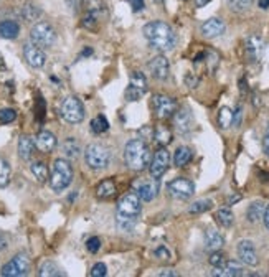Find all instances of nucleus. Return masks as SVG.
Instances as JSON below:
<instances>
[{
    "mask_svg": "<svg viewBox=\"0 0 269 277\" xmlns=\"http://www.w3.org/2000/svg\"><path fill=\"white\" fill-rule=\"evenodd\" d=\"M7 244H9V239H7V236L0 233V251L7 248Z\"/></svg>",
    "mask_w": 269,
    "mask_h": 277,
    "instance_id": "obj_52",
    "label": "nucleus"
},
{
    "mask_svg": "<svg viewBox=\"0 0 269 277\" xmlns=\"http://www.w3.org/2000/svg\"><path fill=\"white\" fill-rule=\"evenodd\" d=\"M5 68V63H4V58H2V54H0V69Z\"/></svg>",
    "mask_w": 269,
    "mask_h": 277,
    "instance_id": "obj_58",
    "label": "nucleus"
},
{
    "mask_svg": "<svg viewBox=\"0 0 269 277\" xmlns=\"http://www.w3.org/2000/svg\"><path fill=\"white\" fill-rule=\"evenodd\" d=\"M140 213H142V200L139 198V195L136 192H129L122 195L121 200L117 201V215H116L117 228L124 233L132 231Z\"/></svg>",
    "mask_w": 269,
    "mask_h": 277,
    "instance_id": "obj_2",
    "label": "nucleus"
},
{
    "mask_svg": "<svg viewBox=\"0 0 269 277\" xmlns=\"http://www.w3.org/2000/svg\"><path fill=\"white\" fill-rule=\"evenodd\" d=\"M128 2H129V5L132 7V10H134V12L144 10V7H146L144 0H128Z\"/></svg>",
    "mask_w": 269,
    "mask_h": 277,
    "instance_id": "obj_48",
    "label": "nucleus"
},
{
    "mask_svg": "<svg viewBox=\"0 0 269 277\" xmlns=\"http://www.w3.org/2000/svg\"><path fill=\"white\" fill-rule=\"evenodd\" d=\"M38 275L40 277H58V275H63V272L60 271V267L55 264L53 261H45V263L40 266Z\"/></svg>",
    "mask_w": 269,
    "mask_h": 277,
    "instance_id": "obj_33",
    "label": "nucleus"
},
{
    "mask_svg": "<svg viewBox=\"0 0 269 277\" xmlns=\"http://www.w3.org/2000/svg\"><path fill=\"white\" fill-rule=\"evenodd\" d=\"M264 210H266V205L263 201L251 203L249 207H248V210H246V218H248L249 223H258V221L263 219Z\"/></svg>",
    "mask_w": 269,
    "mask_h": 277,
    "instance_id": "obj_29",
    "label": "nucleus"
},
{
    "mask_svg": "<svg viewBox=\"0 0 269 277\" xmlns=\"http://www.w3.org/2000/svg\"><path fill=\"white\" fill-rule=\"evenodd\" d=\"M192 158H193L192 149L187 145H182L175 150V154H173V165H175V167H185V165L190 163Z\"/></svg>",
    "mask_w": 269,
    "mask_h": 277,
    "instance_id": "obj_28",
    "label": "nucleus"
},
{
    "mask_svg": "<svg viewBox=\"0 0 269 277\" xmlns=\"http://www.w3.org/2000/svg\"><path fill=\"white\" fill-rule=\"evenodd\" d=\"M241 200V195H235V196H229V200H228V205L231 207L233 203H236V201H240Z\"/></svg>",
    "mask_w": 269,
    "mask_h": 277,
    "instance_id": "obj_55",
    "label": "nucleus"
},
{
    "mask_svg": "<svg viewBox=\"0 0 269 277\" xmlns=\"http://www.w3.org/2000/svg\"><path fill=\"white\" fill-rule=\"evenodd\" d=\"M86 249H88L89 252H93V254H96V252L101 249V239L98 236H93L89 237L88 241H86Z\"/></svg>",
    "mask_w": 269,
    "mask_h": 277,
    "instance_id": "obj_42",
    "label": "nucleus"
},
{
    "mask_svg": "<svg viewBox=\"0 0 269 277\" xmlns=\"http://www.w3.org/2000/svg\"><path fill=\"white\" fill-rule=\"evenodd\" d=\"M134 188H136L134 192L139 195L142 201H152L157 193H159V180L152 178L149 181H136Z\"/></svg>",
    "mask_w": 269,
    "mask_h": 277,
    "instance_id": "obj_17",
    "label": "nucleus"
},
{
    "mask_svg": "<svg viewBox=\"0 0 269 277\" xmlns=\"http://www.w3.org/2000/svg\"><path fill=\"white\" fill-rule=\"evenodd\" d=\"M241 121H243V107L238 106L235 113H233V125H235V127H240Z\"/></svg>",
    "mask_w": 269,
    "mask_h": 277,
    "instance_id": "obj_46",
    "label": "nucleus"
},
{
    "mask_svg": "<svg viewBox=\"0 0 269 277\" xmlns=\"http://www.w3.org/2000/svg\"><path fill=\"white\" fill-rule=\"evenodd\" d=\"M236 251H238V257H240V261H241L243 264L251 266V267L258 266L259 257H258V252H256L255 243H253V241H249V239L240 241Z\"/></svg>",
    "mask_w": 269,
    "mask_h": 277,
    "instance_id": "obj_16",
    "label": "nucleus"
},
{
    "mask_svg": "<svg viewBox=\"0 0 269 277\" xmlns=\"http://www.w3.org/2000/svg\"><path fill=\"white\" fill-rule=\"evenodd\" d=\"M23 58H25L28 65L35 69L43 68L46 63V54H45L43 48H40V46H37L33 43L23 45Z\"/></svg>",
    "mask_w": 269,
    "mask_h": 277,
    "instance_id": "obj_14",
    "label": "nucleus"
},
{
    "mask_svg": "<svg viewBox=\"0 0 269 277\" xmlns=\"http://www.w3.org/2000/svg\"><path fill=\"white\" fill-rule=\"evenodd\" d=\"M225 256H223V252H220V251H211V256L208 259V263L213 266V267H218L225 263Z\"/></svg>",
    "mask_w": 269,
    "mask_h": 277,
    "instance_id": "obj_43",
    "label": "nucleus"
},
{
    "mask_svg": "<svg viewBox=\"0 0 269 277\" xmlns=\"http://www.w3.org/2000/svg\"><path fill=\"white\" fill-rule=\"evenodd\" d=\"M84 162L91 170H102L111 162V152L102 144H91L84 150Z\"/></svg>",
    "mask_w": 269,
    "mask_h": 277,
    "instance_id": "obj_5",
    "label": "nucleus"
},
{
    "mask_svg": "<svg viewBox=\"0 0 269 277\" xmlns=\"http://www.w3.org/2000/svg\"><path fill=\"white\" fill-rule=\"evenodd\" d=\"M60 114L68 124H80L84 119V106L76 96H68L61 102Z\"/></svg>",
    "mask_w": 269,
    "mask_h": 277,
    "instance_id": "obj_7",
    "label": "nucleus"
},
{
    "mask_svg": "<svg viewBox=\"0 0 269 277\" xmlns=\"http://www.w3.org/2000/svg\"><path fill=\"white\" fill-rule=\"evenodd\" d=\"M173 117V125H175L177 132L180 134H188L190 131L193 129L195 121H193V116H192V110L188 107H177L175 114L172 116Z\"/></svg>",
    "mask_w": 269,
    "mask_h": 277,
    "instance_id": "obj_15",
    "label": "nucleus"
},
{
    "mask_svg": "<svg viewBox=\"0 0 269 277\" xmlns=\"http://www.w3.org/2000/svg\"><path fill=\"white\" fill-rule=\"evenodd\" d=\"M30 40L31 43L40 46V48H51L57 43V30L48 22H38L30 30Z\"/></svg>",
    "mask_w": 269,
    "mask_h": 277,
    "instance_id": "obj_6",
    "label": "nucleus"
},
{
    "mask_svg": "<svg viewBox=\"0 0 269 277\" xmlns=\"http://www.w3.org/2000/svg\"><path fill=\"white\" fill-rule=\"evenodd\" d=\"M61 150H63V154H65V157L69 158V160H75V158H78V157L81 155L80 142H78L75 137H68L65 142H63Z\"/></svg>",
    "mask_w": 269,
    "mask_h": 277,
    "instance_id": "obj_26",
    "label": "nucleus"
},
{
    "mask_svg": "<svg viewBox=\"0 0 269 277\" xmlns=\"http://www.w3.org/2000/svg\"><path fill=\"white\" fill-rule=\"evenodd\" d=\"M225 30H226L225 22L221 20V19H217V17L208 19L207 22H203L202 27H200V31H202V35H203L205 38H217V36H221V35L225 33Z\"/></svg>",
    "mask_w": 269,
    "mask_h": 277,
    "instance_id": "obj_19",
    "label": "nucleus"
},
{
    "mask_svg": "<svg viewBox=\"0 0 269 277\" xmlns=\"http://www.w3.org/2000/svg\"><path fill=\"white\" fill-rule=\"evenodd\" d=\"M210 2H211V0H195V5H196V7H205L207 4H210Z\"/></svg>",
    "mask_w": 269,
    "mask_h": 277,
    "instance_id": "obj_56",
    "label": "nucleus"
},
{
    "mask_svg": "<svg viewBox=\"0 0 269 277\" xmlns=\"http://www.w3.org/2000/svg\"><path fill=\"white\" fill-rule=\"evenodd\" d=\"M215 218L218 221V225L223 226V228H231L233 223H235V215H233V211L229 208H220L217 211Z\"/></svg>",
    "mask_w": 269,
    "mask_h": 277,
    "instance_id": "obj_31",
    "label": "nucleus"
},
{
    "mask_svg": "<svg viewBox=\"0 0 269 277\" xmlns=\"http://www.w3.org/2000/svg\"><path fill=\"white\" fill-rule=\"evenodd\" d=\"M170 165V154L169 150L165 147H160L157 152L154 154V157L150 158V163H149V173L152 178L159 180L165 172H167Z\"/></svg>",
    "mask_w": 269,
    "mask_h": 277,
    "instance_id": "obj_10",
    "label": "nucleus"
},
{
    "mask_svg": "<svg viewBox=\"0 0 269 277\" xmlns=\"http://www.w3.org/2000/svg\"><path fill=\"white\" fill-rule=\"evenodd\" d=\"M225 246V237L217 229H207L205 231V248L208 251H220Z\"/></svg>",
    "mask_w": 269,
    "mask_h": 277,
    "instance_id": "obj_22",
    "label": "nucleus"
},
{
    "mask_svg": "<svg viewBox=\"0 0 269 277\" xmlns=\"http://www.w3.org/2000/svg\"><path fill=\"white\" fill-rule=\"evenodd\" d=\"M152 139L155 140V144L157 145H160V147H167L170 142H172V132L170 129H167L165 125H159L154 134H152Z\"/></svg>",
    "mask_w": 269,
    "mask_h": 277,
    "instance_id": "obj_30",
    "label": "nucleus"
},
{
    "mask_svg": "<svg viewBox=\"0 0 269 277\" xmlns=\"http://www.w3.org/2000/svg\"><path fill=\"white\" fill-rule=\"evenodd\" d=\"M84 5H86V13L96 17L99 22L107 17V9L102 0H84Z\"/></svg>",
    "mask_w": 269,
    "mask_h": 277,
    "instance_id": "obj_23",
    "label": "nucleus"
},
{
    "mask_svg": "<svg viewBox=\"0 0 269 277\" xmlns=\"http://www.w3.org/2000/svg\"><path fill=\"white\" fill-rule=\"evenodd\" d=\"M149 71L152 73V76L155 79H160V81H164V79L169 78V73H170V63L169 60L164 57V54H157V57L150 58L149 61Z\"/></svg>",
    "mask_w": 269,
    "mask_h": 277,
    "instance_id": "obj_18",
    "label": "nucleus"
},
{
    "mask_svg": "<svg viewBox=\"0 0 269 277\" xmlns=\"http://www.w3.org/2000/svg\"><path fill=\"white\" fill-rule=\"evenodd\" d=\"M258 5H259V9L267 10L269 9V0H258Z\"/></svg>",
    "mask_w": 269,
    "mask_h": 277,
    "instance_id": "obj_54",
    "label": "nucleus"
},
{
    "mask_svg": "<svg viewBox=\"0 0 269 277\" xmlns=\"http://www.w3.org/2000/svg\"><path fill=\"white\" fill-rule=\"evenodd\" d=\"M35 150V139H31L30 136H22L19 139V155L22 160L28 162L31 155H33Z\"/></svg>",
    "mask_w": 269,
    "mask_h": 277,
    "instance_id": "obj_24",
    "label": "nucleus"
},
{
    "mask_svg": "<svg viewBox=\"0 0 269 277\" xmlns=\"http://www.w3.org/2000/svg\"><path fill=\"white\" fill-rule=\"evenodd\" d=\"M30 170L40 183H45L48 180V169H46V165L43 162H33L30 165Z\"/></svg>",
    "mask_w": 269,
    "mask_h": 277,
    "instance_id": "obj_36",
    "label": "nucleus"
},
{
    "mask_svg": "<svg viewBox=\"0 0 269 277\" xmlns=\"http://www.w3.org/2000/svg\"><path fill=\"white\" fill-rule=\"evenodd\" d=\"M218 125L221 129H228L229 125H233V110L229 107H221L218 113Z\"/></svg>",
    "mask_w": 269,
    "mask_h": 277,
    "instance_id": "obj_37",
    "label": "nucleus"
},
{
    "mask_svg": "<svg viewBox=\"0 0 269 277\" xmlns=\"http://www.w3.org/2000/svg\"><path fill=\"white\" fill-rule=\"evenodd\" d=\"M114 193H116V183L111 178L102 180L101 183L98 185V188H96V195L99 198H109V196H113Z\"/></svg>",
    "mask_w": 269,
    "mask_h": 277,
    "instance_id": "obj_32",
    "label": "nucleus"
},
{
    "mask_svg": "<svg viewBox=\"0 0 269 277\" xmlns=\"http://www.w3.org/2000/svg\"><path fill=\"white\" fill-rule=\"evenodd\" d=\"M142 33H144L146 40L149 42L150 48H154L160 53L172 51L177 45L175 31L172 30L169 23L160 22V20L149 22L147 25L142 28Z\"/></svg>",
    "mask_w": 269,
    "mask_h": 277,
    "instance_id": "obj_1",
    "label": "nucleus"
},
{
    "mask_svg": "<svg viewBox=\"0 0 269 277\" xmlns=\"http://www.w3.org/2000/svg\"><path fill=\"white\" fill-rule=\"evenodd\" d=\"M91 53H93V50H91V48H84V51H83V57H86V54H88V57H89Z\"/></svg>",
    "mask_w": 269,
    "mask_h": 277,
    "instance_id": "obj_57",
    "label": "nucleus"
},
{
    "mask_svg": "<svg viewBox=\"0 0 269 277\" xmlns=\"http://www.w3.org/2000/svg\"><path fill=\"white\" fill-rule=\"evenodd\" d=\"M263 147H264V152H266V155L269 157V125H267L266 134H264V139H263Z\"/></svg>",
    "mask_w": 269,
    "mask_h": 277,
    "instance_id": "obj_50",
    "label": "nucleus"
},
{
    "mask_svg": "<svg viewBox=\"0 0 269 277\" xmlns=\"http://www.w3.org/2000/svg\"><path fill=\"white\" fill-rule=\"evenodd\" d=\"M154 256L157 259H160V261H169L170 259V251L165 246H159V248L154 249Z\"/></svg>",
    "mask_w": 269,
    "mask_h": 277,
    "instance_id": "obj_45",
    "label": "nucleus"
},
{
    "mask_svg": "<svg viewBox=\"0 0 269 277\" xmlns=\"http://www.w3.org/2000/svg\"><path fill=\"white\" fill-rule=\"evenodd\" d=\"M73 167L71 163L66 160V158H57L53 162V167H51V173H50V187L53 192H63L66 190L71 181H73Z\"/></svg>",
    "mask_w": 269,
    "mask_h": 277,
    "instance_id": "obj_4",
    "label": "nucleus"
},
{
    "mask_svg": "<svg viewBox=\"0 0 269 277\" xmlns=\"http://www.w3.org/2000/svg\"><path fill=\"white\" fill-rule=\"evenodd\" d=\"M264 50H266V43L261 36L249 35L244 40V53H246V58L249 63H259L263 60Z\"/></svg>",
    "mask_w": 269,
    "mask_h": 277,
    "instance_id": "obj_13",
    "label": "nucleus"
},
{
    "mask_svg": "<svg viewBox=\"0 0 269 277\" xmlns=\"http://www.w3.org/2000/svg\"><path fill=\"white\" fill-rule=\"evenodd\" d=\"M10 173H12V170H10L9 162L0 157V188H5L7 185H9Z\"/></svg>",
    "mask_w": 269,
    "mask_h": 277,
    "instance_id": "obj_38",
    "label": "nucleus"
},
{
    "mask_svg": "<svg viewBox=\"0 0 269 277\" xmlns=\"http://www.w3.org/2000/svg\"><path fill=\"white\" fill-rule=\"evenodd\" d=\"M81 25H83L84 28L91 30V31H96V30L99 28V20H98L96 17H93V15L86 13L84 17H83V22H81Z\"/></svg>",
    "mask_w": 269,
    "mask_h": 277,
    "instance_id": "obj_40",
    "label": "nucleus"
},
{
    "mask_svg": "<svg viewBox=\"0 0 269 277\" xmlns=\"http://www.w3.org/2000/svg\"><path fill=\"white\" fill-rule=\"evenodd\" d=\"M150 149L144 139H132L124 145V163L134 172H142L150 163Z\"/></svg>",
    "mask_w": 269,
    "mask_h": 277,
    "instance_id": "obj_3",
    "label": "nucleus"
},
{
    "mask_svg": "<svg viewBox=\"0 0 269 277\" xmlns=\"http://www.w3.org/2000/svg\"><path fill=\"white\" fill-rule=\"evenodd\" d=\"M66 5L76 13V12L81 10V7L84 5V0H66Z\"/></svg>",
    "mask_w": 269,
    "mask_h": 277,
    "instance_id": "obj_47",
    "label": "nucleus"
},
{
    "mask_svg": "<svg viewBox=\"0 0 269 277\" xmlns=\"http://www.w3.org/2000/svg\"><path fill=\"white\" fill-rule=\"evenodd\" d=\"M20 35V25L15 20L0 22V36L5 40H15Z\"/></svg>",
    "mask_w": 269,
    "mask_h": 277,
    "instance_id": "obj_25",
    "label": "nucleus"
},
{
    "mask_svg": "<svg viewBox=\"0 0 269 277\" xmlns=\"http://www.w3.org/2000/svg\"><path fill=\"white\" fill-rule=\"evenodd\" d=\"M213 277H238L243 275V266L238 261H225L223 264L211 271Z\"/></svg>",
    "mask_w": 269,
    "mask_h": 277,
    "instance_id": "obj_21",
    "label": "nucleus"
},
{
    "mask_svg": "<svg viewBox=\"0 0 269 277\" xmlns=\"http://www.w3.org/2000/svg\"><path fill=\"white\" fill-rule=\"evenodd\" d=\"M17 119V113L13 109L7 107V109H0V122L2 124H10Z\"/></svg>",
    "mask_w": 269,
    "mask_h": 277,
    "instance_id": "obj_41",
    "label": "nucleus"
},
{
    "mask_svg": "<svg viewBox=\"0 0 269 277\" xmlns=\"http://www.w3.org/2000/svg\"><path fill=\"white\" fill-rule=\"evenodd\" d=\"M30 257L25 254V252H20V254H15L9 263H7L0 274L4 277H23L30 272Z\"/></svg>",
    "mask_w": 269,
    "mask_h": 277,
    "instance_id": "obj_8",
    "label": "nucleus"
},
{
    "mask_svg": "<svg viewBox=\"0 0 269 277\" xmlns=\"http://www.w3.org/2000/svg\"><path fill=\"white\" fill-rule=\"evenodd\" d=\"M106 274H107V267H106V264H102V263L94 264L93 269H91V272H89L91 277H104Z\"/></svg>",
    "mask_w": 269,
    "mask_h": 277,
    "instance_id": "obj_44",
    "label": "nucleus"
},
{
    "mask_svg": "<svg viewBox=\"0 0 269 277\" xmlns=\"http://www.w3.org/2000/svg\"><path fill=\"white\" fill-rule=\"evenodd\" d=\"M228 2H229V7H231V10L244 12V10H248L251 7L253 0H228Z\"/></svg>",
    "mask_w": 269,
    "mask_h": 277,
    "instance_id": "obj_39",
    "label": "nucleus"
},
{
    "mask_svg": "<svg viewBox=\"0 0 269 277\" xmlns=\"http://www.w3.org/2000/svg\"><path fill=\"white\" fill-rule=\"evenodd\" d=\"M152 107L155 110V116L159 119H170L177 110V102L173 98L165 96V94H155L152 98Z\"/></svg>",
    "mask_w": 269,
    "mask_h": 277,
    "instance_id": "obj_11",
    "label": "nucleus"
},
{
    "mask_svg": "<svg viewBox=\"0 0 269 277\" xmlns=\"http://www.w3.org/2000/svg\"><path fill=\"white\" fill-rule=\"evenodd\" d=\"M91 131H93L94 134H98V136L107 132V131H109V121L106 119V116L99 114V116L94 117L93 121H91Z\"/></svg>",
    "mask_w": 269,
    "mask_h": 277,
    "instance_id": "obj_35",
    "label": "nucleus"
},
{
    "mask_svg": "<svg viewBox=\"0 0 269 277\" xmlns=\"http://www.w3.org/2000/svg\"><path fill=\"white\" fill-rule=\"evenodd\" d=\"M58 145V140L55 137V134L50 131H40L35 137V147L43 154H51Z\"/></svg>",
    "mask_w": 269,
    "mask_h": 277,
    "instance_id": "obj_20",
    "label": "nucleus"
},
{
    "mask_svg": "<svg viewBox=\"0 0 269 277\" xmlns=\"http://www.w3.org/2000/svg\"><path fill=\"white\" fill-rule=\"evenodd\" d=\"M167 192L172 198H175V200H188V198H192L195 193V185L192 180L178 177V178H173L167 185Z\"/></svg>",
    "mask_w": 269,
    "mask_h": 277,
    "instance_id": "obj_9",
    "label": "nucleus"
},
{
    "mask_svg": "<svg viewBox=\"0 0 269 277\" xmlns=\"http://www.w3.org/2000/svg\"><path fill=\"white\" fill-rule=\"evenodd\" d=\"M159 275H160V277H177L178 274H177V272H173L172 269H164V271L159 272Z\"/></svg>",
    "mask_w": 269,
    "mask_h": 277,
    "instance_id": "obj_51",
    "label": "nucleus"
},
{
    "mask_svg": "<svg viewBox=\"0 0 269 277\" xmlns=\"http://www.w3.org/2000/svg\"><path fill=\"white\" fill-rule=\"evenodd\" d=\"M20 15H22V19L25 20V22H37V20H40L42 19V9L38 5L35 4H31V2H27L25 5L22 7V10H20Z\"/></svg>",
    "mask_w": 269,
    "mask_h": 277,
    "instance_id": "obj_27",
    "label": "nucleus"
},
{
    "mask_svg": "<svg viewBox=\"0 0 269 277\" xmlns=\"http://www.w3.org/2000/svg\"><path fill=\"white\" fill-rule=\"evenodd\" d=\"M146 91H147L146 76L142 73H137V71H134V73L131 75V81H129L128 89H125V99L131 101V102H136L144 96Z\"/></svg>",
    "mask_w": 269,
    "mask_h": 277,
    "instance_id": "obj_12",
    "label": "nucleus"
},
{
    "mask_svg": "<svg viewBox=\"0 0 269 277\" xmlns=\"http://www.w3.org/2000/svg\"><path fill=\"white\" fill-rule=\"evenodd\" d=\"M213 208V201L211 200H199L193 201L188 207V213L190 215H202V213H207Z\"/></svg>",
    "mask_w": 269,
    "mask_h": 277,
    "instance_id": "obj_34",
    "label": "nucleus"
},
{
    "mask_svg": "<svg viewBox=\"0 0 269 277\" xmlns=\"http://www.w3.org/2000/svg\"><path fill=\"white\" fill-rule=\"evenodd\" d=\"M185 81L188 84V88H196V84H199V78H193L192 75H188L185 78Z\"/></svg>",
    "mask_w": 269,
    "mask_h": 277,
    "instance_id": "obj_49",
    "label": "nucleus"
},
{
    "mask_svg": "<svg viewBox=\"0 0 269 277\" xmlns=\"http://www.w3.org/2000/svg\"><path fill=\"white\" fill-rule=\"evenodd\" d=\"M263 221H264V226L269 229V205H266V210H264V216H263Z\"/></svg>",
    "mask_w": 269,
    "mask_h": 277,
    "instance_id": "obj_53",
    "label": "nucleus"
}]
</instances>
